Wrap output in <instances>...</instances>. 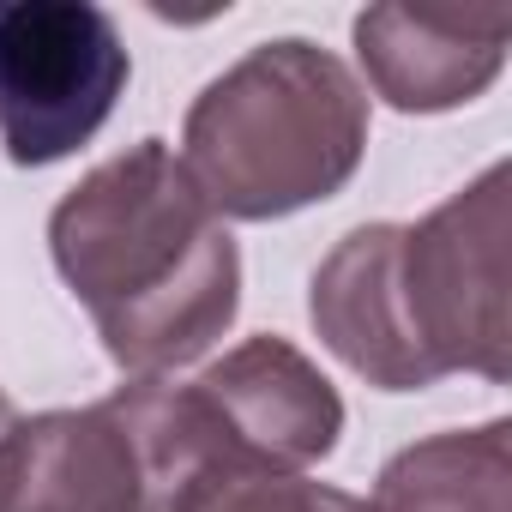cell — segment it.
I'll list each match as a JSON object with an SVG mask.
<instances>
[{
	"instance_id": "obj_5",
	"label": "cell",
	"mask_w": 512,
	"mask_h": 512,
	"mask_svg": "<svg viewBox=\"0 0 512 512\" xmlns=\"http://www.w3.org/2000/svg\"><path fill=\"white\" fill-rule=\"evenodd\" d=\"M133 79L115 19L91 0H0V151L49 169L85 151Z\"/></svg>"
},
{
	"instance_id": "obj_4",
	"label": "cell",
	"mask_w": 512,
	"mask_h": 512,
	"mask_svg": "<svg viewBox=\"0 0 512 512\" xmlns=\"http://www.w3.org/2000/svg\"><path fill=\"white\" fill-rule=\"evenodd\" d=\"M512 169L488 163L422 223L398 229V290L434 380L482 374L512 380V308H506V229Z\"/></svg>"
},
{
	"instance_id": "obj_11",
	"label": "cell",
	"mask_w": 512,
	"mask_h": 512,
	"mask_svg": "<svg viewBox=\"0 0 512 512\" xmlns=\"http://www.w3.org/2000/svg\"><path fill=\"white\" fill-rule=\"evenodd\" d=\"M13 422H19V416H13V398H7V392H0V434H7Z\"/></svg>"
},
{
	"instance_id": "obj_7",
	"label": "cell",
	"mask_w": 512,
	"mask_h": 512,
	"mask_svg": "<svg viewBox=\"0 0 512 512\" xmlns=\"http://www.w3.org/2000/svg\"><path fill=\"white\" fill-rule=\"evenodd\" d=\"M398 229L404 223H362L350 229L308 284V320L320 344L380 392H422L434 368L416 350L404 290H398Z\"/></svg>"
},
{
	"instance_id": "obj_6",
	"label": "cell",
	"mask_w": 512,
	"mask_h": 512,
	"mask_svg": "<svg viewBox=\"0 0 512 512\" xmlns=\"http://www.w3.org/2000/svg\"><path fill=\"white\" fill-rule=\"evenodd\" d=\"M181 410L205 452V470H308L338 452L344 398L290 338H247L223 350L193 386H181Z\"/></svg>"
},
{
	"instance_id": "obj_3",
	"label": "cell",
	"mask_w": 512,
	"mask_h": 512,
	"mask_svg": "<svg viewBox=\"0 0 512 512\" xmlns=\"http://www.w3.org/2000/svg\"><path fill=\"white\" fill-rule=\"evenodd\" d=\"M187 488L169 380H127L0 434V512H169Z\"/></svg>"
},
{
	"instance_id": "obj_1",
	"label": "cell",
	"mask_w": 512,
	"mask_h": 512,
	"mask_svg": "<svg viewBox=\"0 0 512 512\" xmlns=\"http://www.w3.org/2000/svg\"><path fill=\"white\" fill-rule=\"evenodd\" d=\"M49 253L127 380L199 362L241 314V247L169 139H139L67 187Z\"/></svg>"
},
{
	"instance_id": "obj_9",
	"label": "cell",
	"mask_w": 512,
	"mask_h": 512,
	"mask_svg": "<svg viewBox=\"0 0 512 512\" xmlns=\"http://www.w3.org/2000/svg\"><path fill=\"white\" fill-rule=\"evenodd\" d=\"M368 512H512V422L488 416L392 452Z\"/></svg>"
},
{
	"instance_id": "obj_10",
	"label": "cell",
	"mask_w": 512,
	"mask_h": 512,
	"mask_svg": "<svg viewBox=\"0 0 512 512\" xmlns=\"http://www.w3.org/2000/svg\"><path fill=\"white\" fill-rule=\"evenodd\" d=\"M169 512H368V500H356L332 482H314L302 470L223 464V470H205L199 482H187Z\"/></svg>"
},
{
	"instance_id": "obj_2",
	"label": "cell",
	"mask_w": 512,
	"mask_h": 512,
	"mask_svg": "<svg viewBox=\"0 0 512 512\" xmlns=\"http://www.w3.org/2000/svg\"><path fill=\"white\" fill-rule=\"evenodd\" d=\"M175 157L217 217H296L356 181L368 157V91L332 49L272 37L193 97Z\"/></svg>"
},
{
	"instance_id": "obj_8",
	"label": "cell",
	"mask_w": 512,
	"mask_h": 512,
	"mask_svg": "<svg viewBox=\"0 0 512 512\" xmlns=\"http://www.w3.org/2000/svg\"><path fill=\"white\" fill-rule=\"evenodd\" d=\"M356 61L374 91L398 115H446L476 103L506 73V19H428L404 7H368L350 25Z\"/></svg>"
}]
</instances>
